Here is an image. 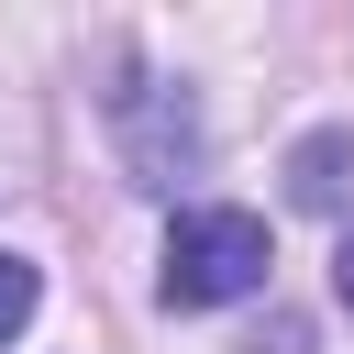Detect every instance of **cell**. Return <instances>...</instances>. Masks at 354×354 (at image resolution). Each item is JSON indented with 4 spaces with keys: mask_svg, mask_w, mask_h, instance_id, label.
Wrapping results in <instances>:
<instances>
[{
    "mask_svg": "<svg viewBox=\"0 0 354 354\" xmlns=\"http://www.w3.org/2000/svg\"><path fill=\"white\" fill-rule=\"evenodd\" d=\"M266 266H277V243L254 210H177V232H166V299L177 310H232L266 288Z\"/></svg>",
    "mask_w": 354,
    "mask_h": 354,
    "instance_id": "obj_1",
    "label": "cell"
},
{
    "mask_svg": "<svg viewBox=\"0 0 354 354\" xmlns=\"http://www.w3.org/2000/svg\"><path fill=\"white\" fill-rule=\"evenodd\" d=\"M111 111H122V166H133V188H177V177L199 166V111H188V88H122Z\"/></svg>",
    "mask_w": 354,
    "mask_h": 354,
    "instance_id": "obj_2",
    "label": "cell"
},
{
    "mask_svg": "<svg viewBox=\"0 0 354 354\" xmlns=\"http://www.w3.org/2000/svg\"><path fill=\"white\" fill-rule=\"evenodd\" d=\"M343 188H354V133H343V122L299 133V144H288V199H299V210H343Z\"/></svg>",
    "mask_w": 354,
    "mask_h": 354,
    "instance_id": "obj_3",
    "label": "cell"
},
{
    "mask_svg": "<svg viewBox=\"0 0 354 354\" xmlns=\"http://www.w3.org/2000/svg\"><path fill=\"white\" fill-rule=\"evenodd\" d=\"M33 299H44V277H33L22 254H0V343H11L22 321H33Z\"/></svg>",
    "mask_w": 354,
    "mask_h": 354,
    "instance_id": "obj_4",
    "label": "cell"
},
{
    "mask_svg": "<svg viewBox=\"0 0 354 354\" xmlns=\"http://www.w3.org/2000/svg\"><path fill=\"white\" fill-rule=\"evenodd\" d=\"M254 354H310V332H299V321H266V332H254Z\"/></svg>",
    "mask_w": 354,
    "mask_h": 354,
    "instance_id": "obj_5",
    "label": "cell"
},
{
    "mask_svg": "<svg viewBox=\"0 0 354 354\" xmlns=\"http://www.w3.org/2000/svg\"><path fill=\"white\" fill-rule=\"evenodd\" d=\"M332 288H343V310H354V232H343V254H332Z\"/></svg>",
    "mask_w": 354,
    "mask_h": 354,
    "instance_id": "obj_6",
    "label": "cell"
}]
</instances>
